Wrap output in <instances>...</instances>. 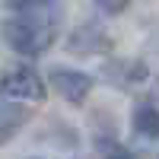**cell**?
<instances>
[{
    "mask_svg": "<svg viewBox=\"0 0 159 159\" xmlns=\"http://www.w3.org/2000/svg\"><path fill=\"white\" fill-rule=\"evenodd\" d=\"M99 7H102L105 13H121V10L130 7V0H99Z\"/></svg>",
    "mask_w": 159,
    "mask_h": 159,
    "instance_id": "cell-7",
    "label": "cell"
},
{
    "mask_svg": "<svg viewBox=\"0 0 159 159\" xmlns=\"http://www.w3.org/2000/svg\"><path fill=\"white\" fill-rule=\"evenodd\" d=\"M48 80L70 105H80L92 89V76H86L83 70H73V67H51Z\"/></svg>",
    "mask_w": 159,
    "mask_h": 159,
    "instance_id": "cell-3",
    "label": "cell"
},
{
    "mask_svg": "<svg viewBox=\"0 0 159 159\" xmlns=\"http://www.w3.org/2000/svg\"><path fill=\"white\" fill-rule=\"evenodd\" d=\"M25 118H29V111H19L16 115V102H13V99L3 102V140H10L13 134H16V124H22Z\"/></svg>",
    "mask_w": 159,
    "mask_h": 159,
    "instance_id": "cell-5",
    "label": "cell"
},
{
    "mask_svg": "<svg viewBox=\"0 0 159 159\" xmlns=\"http://www.w3.org/2000/svg\"><path fill=\"white\" fill-rule=\"evenodd\" d=\"M3 96L13 102H42L45 99V80L32 67H13L3 76Z\"/></svg>",
    "mask_w": 159,
    "mask_h": 159,
    "instance_id": "cell-2",
    "label": "cell"
},
{
    "mask_svg": "<svg viewBox=\"0 0 159 159\" xmlns=\"http://www.w3.org/2000/svg\"><path fill=\"white\" fill-rule=\"evenodd\" d=\"M61 25V7L57 0H29L19 7V16L7 22V42L22 57H38L54 45Z\"/></svg>",
    "mask_w": 159,
    "mask_h": 159,
    "instance_id": "cell-1",
    "label": "cell"
},
{
    "mask_svg": "<svg viewBox=\"0 0 159 159\" xmlns=\"http://www.w3.org/2000/svg\"><path fill=\"white\" fill-rule=\"evenodd\" d=\"M130 127L140 140H159V108L153 102H137L130 111Z\"/></svg>",
    "mask_w": 159,
    "mask_h": 159,
    "instance_id": "cell-4",
    "label": "cell"
},
{
    "mask_svg": "<svg viewBox=\"0 0 159 159\" xmlns=\"http://www.w3.org/2000/svg\"><path fill=\"white\" fill-rule=\"evenodd\" d=\"M99 150H102L105 159H134V156H130V150H124L121 143H115V140H102Z\"/></svg>",
    "mask_w": 159,
    "mask_h": 159,
    "instance_id": "cell-6",
    "label": "cell"
}]
</instances>
